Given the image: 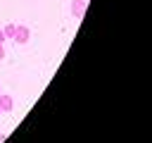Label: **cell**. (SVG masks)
Returning <instances> with one entry per match:
<instances>
[{
    "mask_svg": "<svg viewBox=\"0 0 152 143\" xmlns=\"http://www.w3.org/2000/svg\"><path fill=\"white\" fill-rule=\"evenodd\" d=\"M28 38H31V29L26 26V24H17V31H14V43L17 45H24V43H28Z\"/></svg>",
    "mask_w": 152,
    "mask_h": 143,
    "instance_id": "cell-1",
    "label": "cell"
},
{
    "mask_svg": "<svg viewBox=\"0 0 152 143\" xmlns=\"http://www.w3.org/2000/svg\"><path fill=\"white\" fill-rule=\"evenodd\" d=\"M86 7H88L86 0H71V14H74L76 19H81V17L86 14Z\"/></svg>",
    "mask_w": 152,
    "mask_h": 143,
    "instance_id": "cell-2",
    "label": "cell"
},
{
    "mask_svg": "<svg viewBox=\"0 0 152 143\" xmlns=\"http://www.w3.org/2000/svg\"><path fill=\"white\" fill-rule=\"evenodd\" d=\"M0 110L2 112H12L14 110V98L7 93H0Z\"/></svg>",
    "mask_w": 152,
    "mask_h": 143,
    "instance_id": "cell-3",
    "label": "cell"
},
{
    "mask_svg": "<svg viewBox=\"0 0 152 143\" xmlns=\"http://www.w3.org/2000/svg\"><path fill=\"white\" fill-rule=\"evenodd\" d=\"M2 31H5V38H14V31H17V24H5V26H2Z\"/></svg>",
    "mask_w": 152,
    "mask_h": 143,
    "instance_id": "cell-4",
    "label": "cell"
},
{
    "mask_svg": "<svg viewBox=\"0 0 152 143\" xmlns=\"http://www.w3.org/2000/svg\"><path fill=\"white\" fill-rule=\"evenodd\" d=\"M5 41H7V38H5V31L0 29V45H5Z\"/></svg>",
    "mask_w": 152,
    "mask_h": 143,
    "instance_id": "cell-5",
    "label": "cell"
},
{
    "mask_svg": "<svg viewBox=\"0 0 152 143\" xmlns=\"http://www.w3.org/2000/svg\"><path fill=\"white\" fill-rule=\"evenodd\" d=\"M0 60H5V45H0Z\"/></svg>",
    "mask_w": 152,
    "mask_h": 143,
    "instance_id": "cell-6",
    "label": "cell"
},
{
    "mask_svg": "<svg viewBox=\"0 0 152 143\" xmlns=\"http://www.w3.org/2000/svg\"><path fill=\"white\" fill-rule=\"evenodd\" d=\"M5 138H7V136H5V133H0V143H5Z\"/></svg>",
    "mask_w": 152,
    "mask_h": 143,
    "instance_id": "cell-7",
    "label": "cell"
},
{
    "mask_svg": "<svg viewBox=\"0 0 152 143\" xmlns=\"http://www.w3.org/2000/svg\"><path fill=\"white\" fill-rule=\"evenodd\" d=\"M0 114H2V110H0Z\"/></svg>",
    "mask_w": 152,
    "mask_h": 143,
    "instance_id": "cell-8",
    "label": "cell"
},
{
    "mask_svg": "<svg viewBox=\"0 0 152 143\" xmlns=\"http://www.w3.org/2000/svg\"><path fill=\"white\" fill-rule=\"evenodd\" d=\"M0 93H2V88H0Z\"/></svg>",
    "mask_w": 152,
    "mask_h": 143,
    "instance_id": "cell-9",
    "label": "cell"
},
{
    "mask_svg": "<svg viewBox=\"0 0 152 143\" xmlns=\"http://www.w3.org/2000/svg\"><path fill=\"white\" fill-rule=\"evenodd\" d=\"M86 2H88V0H86Z\"/></svg>",
    "mask_w": 152,
    "mask_h": 143,
    "instance_id": "cell-10",
    "label": "cell"
}]
</instances>
